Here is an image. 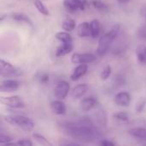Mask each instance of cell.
<instances>
[{
  "label": "cell",
  "instance_id": "1",
  "mask_svg": "<svg viewBox=\"0 0 146 146\" xmlns=\"http://www.w3.org/2000/svg\"><path fill=\"white\" fill-rule=\"evenodd\" d=\"M57 127L63 134L80 143H93L102 139L100 130L88 117L75 121H62L57 124Z\"/></svg>",
  "mask_w": 146,
  "mask_h": 146
},
{
  "label": "cell",
  "instance_id": "2",
  "mask_svg": "<svg viewBox=\"0 0 146 146\" xmlns=\"http://www.w3.org/2000/svg\"><path fill=\"white\" fill-rule=\"evenodd\" d=\"M120 31L121 25L116 23L106 33L100 37L97 48V53L98 56H104L107 54V52L110 50L111 44L119 36Z\"/></svg>",
  "mask_w": 146,
  "mask_h": 146
},
{
  "label": "cell",
  "instance_id": "3",
  "mask_svg": "<svg viewBox=\"0 0 146 146\" xmlns=\"http://www.w3.org/2000/svg\"><path fill=\"white\" fill-rule=\"evenodd\" d=\"M4 121L8 124L13 127H17L19 128H21L24 131H32L35 126L34 121L31 118L21 115H6L4 117Z\"/></svg>",
  "mask_w": 146,
  "mask_h": 146
},
{
  "label": "cell",
  "instance_id": "4",
  "mask_svg": "<svg viewBox=\"0 0 146 146\" xmlns=\"http://www.w3.org/2000/svg\"><path fill=\"white\" fill-rule=\"evenodd\" d=\"M22 74L23 72L20 68L3 59L0 60V75L2 78H16Z\"/></svg>",
  "mask_w": 146,
  "mask_h": 146
},
{
  "label": "cell",
  "instance_id": "5",
  "mask_svg": "<svg viewBox=\"0 0 146 146\" xmlns=\"http://www.w3.org/2000/svg\"><path fill=\"white\" fill-rule=\"evenodd\" d=\"M62 4L68 12L74 13L85 10L88 2L87 0H63Z\"/></svg>",
  "mask_w": 146,
  "mask_h": 146
},
{
  "label": "cell",
  "instance_id": "6",
  "mask_svg": "<svg viewBox=\"0 0 146 146\" xmlns=\"http://www.w3.org/2000/svg\"><path fill=\"white\" fill-rule=\"evenodd\" d=\"M97 60V56L92 53H74L71 56V62L74 64H89Z\"/></svg>",
  "mask_w": 146,
  "mask_h": 146
},
{
  "label": "cell",
  "instance_id": "7",
  "mask_svg": "<svg viewBox=\"0 0 146 146\" xmlns=\"http://www.w3.org/2000/svg\"><path fill=\"white\" fill-rule=\"evenodd\" d=\"M0 102L2 104L6 105L11 109H22L25 107V104L21 97L15 95L9 97H1Z\"/></svg>",
  "mask_w": 146,
  "mask_h": 146
},
{
  "label": "cell",
  "instance_id": "8",
  "mask_svg": "<svg viewBox=\"0 0 146 146\" xmlns=\"http://www.w3.org/2000/svg\"><path fill=\"white\" fill-rule=\"evenodd\" d=\"M69 90H70L69 84L65 80H60L56 84L54 87V95L57 99L63 100L64 98H67Z\"/></svg>",
  "mask_w": 146,
  "mask_h": 146
},
{
  "label": "cell",
  "instance_id": "9",
  "mask_svg": "<svg viewBox=\"0 0 146 146\" xmlns=\"http://www.w3.org/2000/svg\"><path fill=\"white\" fill-rule=\"evenodd\" d=\"M20 87V82L14 79V78H6L5 80H3L1 81L0 85V91L2 92H12Z\"/></svg>",
  "mask_w": 146,
  "mask_h": 146
},
{
  "label": "cell",
  "instance_id": "10",
  "mask_svg": "<svg viewBox=\"0 0 146 146\" xmlns=\"http://www.w3.org/2000/svg\"><path fill=\"white\" fill-rule=\"evenodd\" d=\"M132 101L131 95L127 92H121L115 96L114 102L117 106L127 107Z\"/></svg>",
  "mask_w": 146,
  "mask_h": 146
},
{
  "label": "cell",
  "instance_id": "11",
  "mask_svg": "<svg viewBox=\"0 0 146 146\" xmlns=\"http://www.w3.org/2000/svg\"><path fill=\"white\" fill-rule=\"evenodd\" d=\"M98 104V101L95 97H87L83 98L80 102V108L81 110L85 112L91 111L94 108H96Z\"/></svg>",
  "mask_w": 146,
  "mask_h": 146
},
{
  "label": "cell",
  "instance_id": "12",
  "mask_svg": "<svg viewBox=\"0 0 146 146\" xmlns=\"http://www.w3.org/2000/svg\"><path fill=\"white\" fill-rule=\"evenodd\" d=\"M50 110L56 115H62L66 113V104L62 99H56L50 103Z\"/></svg>",
  "mask_w": 146,
  "mask_h": 146
},
{
  "label": "cell",
  "instance_id": "13",
  "mask_svg": "<svg viewBox=\"0 0 146 146\" xmlns=\"http://www.w3.org/2000/svg\"><path fill=\"white\" fill-rule=\"evenodd\" d=\"M88 70V66L87 64H79L72 72V74H70V79L73 81H76L79 80L80 78H82Z\"/></svg>",
  "mask_w": 146,
  "mask_h": 146
},
{
  "label": "cell",
  "instance_id": "14",
  "mask_svg": "<svg viewBox=\"0 0 146 146\" xmlns=\"http://www.w3.org/2000/svg\"><path fill=\"white\" fill-rule=\"evenodd\" d=\"M88 89H89V87L86 84H85V83L79 84L72 89V91L70 92V96L73 99L80 98L87 92Z\"/></svg>",
  "mask_w": 146,
  "mask_h": 146
},
{
  "label": "cell",
  "instance_id": "15",
  "mask_svg": "<svg viewBox=\"0 0 146 146\" xmlns=\"http://www.w3.org/2000/svg\"><path fill=\"white\" fill-rule=\"evenodd\" d=\"M77 34L80 38H88L92 36L90 22L83 21L77 27Z\"/></svg>",
  "mask_w": 146,
  "mask_h": 146
},
{
  "label": "cell",
  "instance_id": "16",
  "mask_svg": "<svg viewBox=\"0 0 146 146\" xmlns=\"http://www.w3.org/2000/svg\"><path fill=\"white\" fill-rule=\"evenodd\" d=\"M73 50H74L73 43H62V44L57 47L55 55L56 57H62L63 56L71 53Z\"/></svg>",
  "mask_w": 146,
  "mask_h": 146
},
{
  "label": "cell",
  "instance_id": "17",
  "mask_svg": "<svg viewBox=\"0 0 146 146\" xmlns=\"http://www.w3.org/2000/svg\"><path fill=\"white\" fill-rule=\"evenodd\" d=\"M128 133L135 139L146 141V129L144 127H134L128 131Z\"/></svg>",
  "mask_w": 146,
  "mask_h": 146
},
{
  "label": "cell",
  "instance_id": "18",
  "mask_svg": "<svg viewBox=\"0 0 146 146\" xmlns=\"http://www.w3.org/2000/svg\"><path fill=\"white\" fill-rule=\"evenodd\" d=\"M11 18H12L14 21H15L26 23V24H27V25H29V26H31V27L33 26L31 18H30L27 15H26V14H24V13H21V12L14 13V14H12Z\"/></svg>",
  "mask_w": 146,
  "mask_h": 146
},
{
  "label": "cell",
  "instance_id": "19",
  "mask_svg": "<svg viewBox=\"0 0 146 146\" xmlns=\"http://www.w3.org/2000/svg\"><path fill=\"white\" fill-rule=\"evenodd\" d=\"M136 56L139 62L142 65H146V45L140 44L136 48Z\"/></svg>",
  "mask_w": 146,
  "mask_h": 146
},
{
  "label": "cell",
  "instance_id": "20",
  "mask_svg": "<svg viewBox=\"0 0 146 146\" xmlns=\"http://www.w3.org/2000/svg\"><path fill=\"white\" fill-rule=\"evenodd\" d=\"M95 119L100 126L106 127V126H107V115H106V112L104 111V109L100 108L98 110H97V112L95 113Z\"/></svg>",
  "mask_w": 146,
  "mask_h": 146
},
{
  "label": "cell",
  "instance_id": "21",
  "mask_svg": "<svg viewBox=\"0 0 146 146\" xmlns=\"http://www.w3.org/2000/svg\"><path fill=\"white\" fill-rule=\"evenodd\" d=\"M90 26H91V33H92L91 37L92 38H98L100 35V30H101L100 21L97 19H94L90 22Z\"/></svg>",
  "mask_w": 146,
  "mask_h": 146
},
{
  "label": "cell",
  "instance_id": "22",
  "mask_svg": "<svg viewBox=\"0 0 146 146\" xmlns=\"http://www.w3.org/2000/svg\"><path fill=\"white\" fill-rule=\"evenodd\" d=\"M55 37L61 43H73V38L69 32H67V31L58 32L56 33Z\"/></svg>",
  "mask_w": 146,
  "mask_h": 146
},
{
  "label": "cell",
  "instance_id": "23",
  "mask_svg": "<svg viewBox=\"0 0 146 146\" xmlns=\"http://www.w3.org/2000/svg\"><path fill=\"white\" fill-rule=\"evenodd\" d=\"M76 27V23L75 21L70 17L65 18L62 22V28L64 31L67 32H72L73 30H74V28Z\"/></svg>",
  "mask_w": 146,
  "mask_h": 146
},
{
  "label": "cell",
  "instance_id": "24",
  "mask_svg": "<svg viewBox=\"0 0 146 146\" xmlns=\"http://www.w3.org/2000/svg\"><path fill=\"white\" fill-rule=\"evenodd\" d=\"M33 4L35 6V8L37 9V10L43 15L44 16H49L50 15V11L48 9V8L44 4V3L41 0H34Z\"/></svg>",
  "mask_w": 146,
  "mask_h": 146
},
{
  "label": "cell",
  "instance_id": "25",
  "mask_svg": "<svg viewBox=\"0 0 146 146\" xmlns=\"http://www.w3.org/2000/svg\"><path fill=\"white\" fill-rule=\"evenodd\" d=\"M33 138L34 139V140L41 145H44V146H52V144L43 135L39 134V133H33Z\"/></svg>",
  "mask_w": 146,
  "mask_h": 146
},
{
  "label": "cell",
  "instance_id": "26",
  "mask_svg": "<svg viewBox=\"0 0 146 146\" xmlns=\"http://www.w3.org/2000/svg\"><path fill=\"white\" fill-rule=\"evenodd\" d=\"M92 6H93L96 9H98V10H99V11L106 12V11L109 10L108 6H107L104 3H103L102 1H100V0H92Z\"/></svg>",
  "mask_w": 146,
  "mask_h": 146
},
{
  "label": "cell",
  "instance_id": "27",
  "mask_svg": "<svg viewBox=\"0 0 146 146\" xmlns=\"http://www.w3.org/2000/svg\"><path fill=\"white\" fill-rule=\"evenodd\" d=\"M114 118L121 122H128L129 121V116L124 111H119L115 114H114Z\"/></svg>",
  "mask_w": 146,
  "mask_h": 146
},
{
  "label": "cell",
  "instance_id": "28",
  "mask_svg": "<svg viewBox=\"0 0 146 146\" xmlns=\"http://www.w3.org/2000/svg\"><path fill=\"white\" fill-rule=\"evenodd\" d=\"M111 73H112V68H111V66H110V65H106V66L103 68V70H102V72H101V74H100V78H101V80H108V79L110 77Z\"/></svg>",
  "mask_w": 146,
  "mask_h": 146
},
{
  "label": "cell",
  "instance_id": "29",
  "mask_svg": "<svg viewBox=\"0 0 146 146\" xmlns=\"http://www.w3.org/2000/svg\"><path fill=\"white\" fill-rule=\"evenodd\" d=\"M145 105L146 98H145L141 97V98L138 100V102L136 103V105H135V110H136V112H137V113H141V112L145 110Z\"/></svg>",
  "mask_w": 146,
  "mask_h": 146
},
{
  "label": "cell",
  "instance_id": "30",
  "mask_svg": "<svg viewBox=\"0 0 146 146\" xmlns=\"http://www.w3.org/2000/svg\"><path fill=\"white\" fill-rule=\"evenodd\" d=\"M113 83L115 85V86L116 87H119V86H122L125 85L126 81H125V78L121 75H117L115 77L114 80H113Z\"/></svg>",
  "mask_w": 146,
  "mask_h": 146
},
{
  "label": "cell",
  "instance_id": "31",
  "mask_svg": "<svg viewBox=\"0 0 146 146\" xmlns=\"http://www.w3.org/2000/svg\"><path fill=\"white\" fill-rule=\"evenodd\" d=\"M13 140V139L11 137H9V135L3 134V133H0V144L1 145H9L10 144V142Z\"/></svg>",
  "mask_w": 146,
  "mask_h": 146
},
{
  "label": "cell",
  "instance_id": "32",
  "mask_svg": "<svg viewBox=\"0 0 146 146\" xmlns=\"http://www.w3.org/2000/svg\"><path fill=\"white\" fill-rule=\"evenodd\" d=\"M138 35L141 38L146 39V24L145 25H142L141 27H139V29H138Z\"/></svg>",
  "mask_w": 146,
  "mask_h": 146
},
{
  "label": "cell",
  "instance_id": "33",
  "mask_svg": "<svg viewBox=\"0 0 146 146\" xmlns=\"http://www.w3.org/2000/svg\"><path fill=\"white\" fill-rule=\"evenodd\" d=\"M38 80H39V82L42 83V84H46V83H48L49 80H50V76H49L48 74L43 73V74H41L39 75Z\"/></svg>",
  "mask_w": 146,
  "mask_h": 146
},
{
  "label": "cell",
  "instance_id": "34",
  "mask_svg": "<svg viewBox=\"0 0 146 146\" xmlns=\"http://www.w3.org/2000/svg\"><path fill=\"white\" fill-rule=\"evenodd\" d=\"M16 145H22V146H32L33 144L31 140L29 139H21L18 142L15 143Z\"/></svg>",
  "mask_w": 146,
  "mask_h": 146
},
{
  "label": "cell",
  "instance_id": "35",
  "mask_svg": "<svg viewBox=\"0 0 146 146\" xmlns=\"http://www.w3.org/2000/svg\"><path fill=\"white\" fill-rule=\"evenodd\" d=\"M99 145L103 146H114L115 144L110 140H108V139H102L99 142Z\"/></svg>",
  "mask_w": 146,
  "mask_h": 146
},
{
  "label": "cell",
  "instance_id": "36",
  "mask_svg": "<svg viewBox=\"0 0 146 146\" xmlns=\"http://www.w3.org/2000/svg\"><path fill=\"white\" fill-rule=\"evenodd\" d=\"M139 14L142 17L145 18L146 19V4L143 5L141 8H140V11H139Z\"/></svg>",
  "mask_w": 146,
  "mask_h": 146
},
{
  "label": "cell",
  "instance_id": "37",
  "mask_svg": "<svg viewBox=\"0 0 146 146\" xmlns=\"http://www.w3.org/2000/svg\"><path fill=\"white\" fill-rule=\"evenodd\" d=\"M120 3H127L129 0H117Z\"/></svg>",
  "mask_w": 146,
  "mask_h": 146
}]
</instances>
